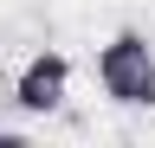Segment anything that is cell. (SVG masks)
<instances>
[{
	"label": "cell",
	"mask_w": 155,
	"mask_h": 148,
	"mask_svg": "<svg viewBox=\"0 0 155 148\" xmlns=\"http://www.w3.org/2000/svg\"><path fill=\"white\" fill-rule=\"evenodd\" d=\"M97 84L123 109H155V45H149V32H136V26L116 32L97 52Z\"/></svg>",
	"instance_id": "cell-1"
},
{
	"label": "cell",
	"mask_w": 155,
	"mask_h": 148,
	"mask_svg": "<svg viewBox=\"0 0 155 148\" xmlns=\"http://www.w3.org/2000/svg\"><path fill=\"white\" fill-rule=\"evenodd\" d=\"M65 97H71V58L65 52H32L13 77V109L19 116H52V109H65Z\"/></svg>",
	"instance_id": "cell-2"
},
{
	"label": "cell",
	"mask_w": 155,
	"mask_h": 148,
	"mask_svg": "<svg viewBox=\"0 0 155 148\" xmlns=\"http://www.w3.org/2000/svg\"><path fill=\"white\" fill-rule=\"evenodd\" d=\"M0 103H13V77H7V71H0Z\"/></svg>",
	"instance_id": "cell-3"
},
{
	"label": "cell",
	"mask_w": 155,
	"mask_h": 148,
	"mask_svg": "<svg viewBox=\"0 0 155 148\" xmlns=\"http://www.w3.org/2000/svg\"><path fill=\"white\" fill-rule=\"evenodd\" d=\"M0 148H19V135H0Z\"/></svg>",
	"instance_id": "cell-4"
}]
</instances>
